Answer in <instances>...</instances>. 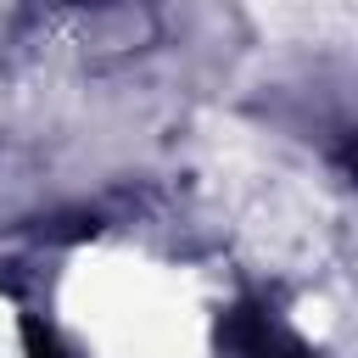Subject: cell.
I'll use <instances>...</instances> for the list:
<instances>
[{
    "instance_id": "cell-1",
    "label": "cell",
    "mask_w": 358,
    "mask_h": 358,
    "mask_svg": "<svg viewBox=\"0 0 358 358\" xmlns=\"http://www.w3.org/2000/svg\"><path fill=\"white\" fill-rule=\"evenodd\" d=\"M56 313L78 358H213V313L190 274L117 241L67 257Z\"/></svg>"
},
{
    "instance_id": "cell-2",
    "label": "cell",
    "mask_w": 358,
    "mask_h": 358,
    "mask_svg": "<svg viewBox=\"0 0 358 358\" xmlns=\"http://www.w3.org/2000/svg\"><path fill=\"white\" fill-rule=\"evenodd\" d=\"M201 185L229 224L235 246L274 274H302L330 246L324 185L274 140L241 123H213L201 140Z\"/></svg>"
},
{
    "instance_id": "cell-3",
    "label": "cell",
    "mask_w": 358,
    "mask_h": 358,
    "mask_svg": "<svg viewBox=\"0 0 358 358\" xmlns=\"http://www.w3.org/2000/svg\"><path fill=\"white\" fill-rule=\"evenodd\" d=\"M0 358H28V341H22V313L11 296H0Z\"/></svg>"
}]
</instances>
